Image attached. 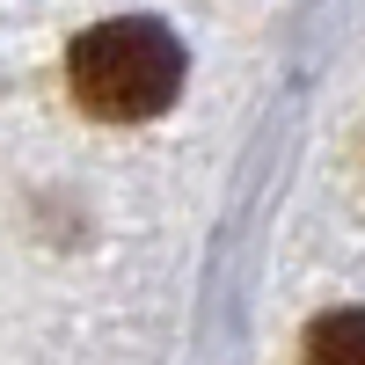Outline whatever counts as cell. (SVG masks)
Listing matches in <instances>:
<instances>
[{"instance_id":"obj_1","label":"cell","mask_w":365,"mask_h":365,"mask_svg":"<svg viewBox=\"0 0 365 365\" xmlns=\"http://www.w3.org/2000/svg\"><path fill=\"white\" fill-rule=\"evenodd\" d=\"M66 81H73V103L88 117H103V125H146L182 88V44L154 15H117V22H96L88 37H73Z\"/></svg>"},{"instance_id":"obj_2","label":"cell","mask_w":365,"mask_h":365,"mask_svg":"<svg viewBox=\"0 0 365 365\" xmlns=\"http://www.w3.org/2000/svg\"><path fill=\"white\" fill-rule=\"evenodd\" d=\"M307 351L314 358H365V314H329L307 329Z\"/></svg>"}]
</instances>
